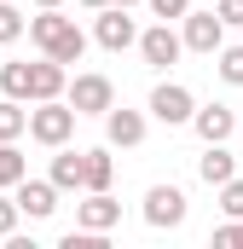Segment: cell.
<instances>
[{
    "instance_id": "5b68a950",
    "label": "cell",
    "mask_w": 243,
    "mask_h": 249,
    "mask_svg": "<svg viewBox=\"0 0 243 249\" xmlns=\"http://www.w3.org/2000/svg\"><path fill=\"white\" fill-rule=\"evenodd\" d=\"M180 35H185L191 53H208V58H214V53L226 47V18H220V12H185Z\"/></svg>"
},
{
    "instance_id": "9a60e30c",
    "label": "cell",
    "mask_w": 243,
    "mask_h": 249,
    "mask_svg": "<svg viewBox=\"0 0 243 249\" xmlns=\"http://www.w3.org/2000/svg\"><path fill=\"white\" fill-rule=\"evenodd\" d=\"M197 174H203L208 186H226V180H232V151H226V145H208V151L197 157Z\"/></svg>"
},
{
    "instance_id": "ac0fdd59",
    "label": "cell",
    "mask_w": 243,
    "mask_h": 249,
    "mask_svg": "<svg viewBox=\"0 0 243 249\" xmlns=\"http://www.w3.org/2000/svg\"><path fill=\"white\" fill-rule=\"evenodd\" d=\"M17 133H29V110H23V99H0V139H17Z\"/></svg>"
},
{
    "instance_id": "277c9868",
    "label": "cell",
    "mask_w": 243,
    "mask_h": 249,
    "mask_svg": "<svg viewBox=\"0 0 243 249\" xmlns=\"http://www.w3.org/2000/svg\"><path fill=\"white\" fill-rule=\"evenodd\" d=\"M93 35H99L104 53H127V47H139V23L127 18V6H104L99 23H93Z\"/></svg>"
},
{
    "instance_id": "7c38bea8",
    "label": "cell",
    "mask_w": 243,
    "mask_h": 249,
    "mask_svg": "<svg viewBox=\"0 0 243 249\" xmlns=\"http://www.w3.org/2000/svg\"><path fill=\"white\" fill-rule=\"evenodd\" d=\"M191 127H197V139H203V145H226V139H232V127H238V116H232L226 105H203V110L191 116Z\"/></svg>"
},
{
    "instance_id": "6da1fadb",
    "label": "cell",
    "mask_w": 243,
    "mask_h": 249,
    "mask_svg": "<svg viewBox=\"0 0 243 249\" xmlns=\"http://www.w3.org/2000/svg\"><path fill=\"white\" fill-rule=\"evenodd\" d=\"M29 41L58 64H81V53H87V35L75 29V18H64L58 6H41V18H29Z\"/></svg>"
},
{
    "instance_id": "2e32d148",
    "label": "cell",
    "mask_w": 243,
    "mask_h": 249,
    "mask_svg": "<svg viewBox=\"0 0 243 249\" xmlns=\"http://www.w3.org/2000/svg\"><path fill=\"white\" fill-rule=\"evenodd\" d=\"M17 180H29V162L17 157L12 139H0V191H17Z\"/></svg>"
},
{
    "instance_id": "5bb4252c",
    "label": "cell",
    "mask_w": 243,
    "mask_h": 249,
    "mask_svg": "<svg viewBox=\"0 0 243 249\" xmlns=\"http://www.w3.org/2000/svg\"><path fill=\"white\" fill-rule=\"evenodd\" d=\"M104 133H110V145L133 151V145L145 139V116H139V110H104Z\"/></svg>"
},
{
    "instance_id": "603a6c76",
    "label": "cell",
    "mask_w": 243,
    "mask_h": 249,
    "mask_svg": "<svg viewBox=\"0 0 243 249\" xmlns=\"http://www.w3.org/2000/svg\"><path fill=\"white\" fill-rule=\"evenodd\" d=\"M17 214H23V209H17V197H6V191H0V238H12V232H17Z\"/></svg>"
},
{
    "instance_id": "83f0119b",
    "label": "cell",
    "mask_w": 243,
    "mask_h": 249,
    "mask_svg": "<svg viewBox=\"0 0 243 249\" xmlns=\"http://www.w3.org/2000/svg\"><path fill=\"white\" fill-rule=\"evenodd\" d=\"M35 6H64V0H35Z\"/></svg>"
},
{
    "instance_id": "e0dca14e",
    "label": "cell",
    "mask_w": 243,
    "mask_h": 249,
    "mask_svg": "<svg viewBox=\"0 0 243 249\" xmlns=\"http://www.w3.org/2000/svg\"><path fill=\"white\" fill-rule=\"evenodd\" d=\"M110 174H116L110 151H87V180H81V191H110Z\"/></svg>"
},
{
    "instance_id": "30bf717a",
    "label": "cell",
    "mask_w": 243,
    "mask_h": 249,
    "mask_svg": "<svg viewBox=\"0 0 243 249\" xmlns=\"http://www.w3.org/2000/svg\"><path fill=\"white\" fill-rule=\"evenodd\" d=\"M75 220L87 226V232H110L122 220V203L110 197V191H87V203H75Z\"/></svg>"
},
{
    "instance_id": "4316f807",
    "label": "cell",
    "mask_w": 243,
    "mask_h": 249,
    "mask_svg": "<svg viewBox=\"0 0 243 249\" xmlns=\"http://www.w3.org/2000/svg\"><path fill=\"white\" fill-rule=\"evenodd\" d=\"M81 6H93V12H104V6H116V0H81Z\"/></svg>"
},
{
    "instance_id": "44dd1931",
    "label": "cell",
    "mask_w": 243,
    "mask_h": 249,
    "mask_svg": "<svg viewBox=\"0 0 243 249\" xmlns=\"http://www.w3.org/2000/svg\"><path fill=\"white\" fill-rule=\"evenodd\" d=\"M220 209H226V220H243V180L238 174L220 186Z\"/></svg>"
},
{
    "instance_id": "9c48e42d",
    "label": "cell",
    "mask_w": 243,
    "mask_h": 249,
    "mask_svg": "<svg viewBox=\"0 0 243 249\" xmlns=\"http://www.w3.org/2000/svg\"><path fill=\"white\" fill-rule=\"evenodd\" d=\"M64 93H69L64 64L41 53V64H29V105H41V99H64Z\"/></svg>"
},
{
    "instance_id": "484cf974",
    "label": "cell",
    "mask_w": 243,
    "mask_h": 249,
    "mask_svg": "<svg viewBox=\"0 0 243 249\" xmlns=\"http://www.w3.org/2000/svg\"><path fill=\"white\" fill-rule=\"evenodd\" d=\"M214 12H220V18H226V29H232V23H243V0H220V6H214Z\"/></svg>"
},
{
    "instance_id": "3957f363",
    "label": "cell",
    "mask_w": 243,
    "mask_h": 249,
    "mask_svg": "<svg viewBox=\"0 0 243 249\" xmlns=\"http://www.w3.org/2000/svg\"><path fill=\"white\" fill-rule=\"evenodd\" d=\"M64 99H69L81 116H104V110H116V87H110V75H75Z\"/></svg>"
},
{
    "instance_id": "8fae6325",
    "label": "cell",
    "mask_w": 243,
    "mask_h": 249,
    "mask_svg": "<svg viewBox=\"0 0 243 249\" xmlns=\"http://www.w3.org/2000/svg\"><path fill=\"white\" fill-rule=\"evenodd\" d=\"M17 209H23L29 220H47V214L58 209V186H52V180H17Z\"/></svg>"
},
{
    "instance_id": "4fadbf2b",
    "label": "cell",
    "mask_w": 243,
    "mask_h": 249,
    "mask_svg": "<svg viewBox=\"0 0 243 249\" xmlns=\"http://www.w3.org/2000/svg\"><path fill=\"white\" fill-rule=\"evenodd\" d=\"M81 180H87V151L58 145V157H52V186L58 191H81Z\"/></svg>"
},
{
    "instance_id": "52a82bcc",
    "label": "cell",
    "mask_w": 243,
    "mask_h": 249,
    "mask_svg": "<svg viewBox=\"0 0 243 249\" xmlns=\"http://www.w3.org/2000/svg\"><path fill=\"white\" fill-rule=\"evenodd\" d=\"M151 116H156V122H168V127H180V122L197 116V99L185 93L180 81H162V87L151 93Z\"/></svg>"
},
{
    "instance_id": "7a4b0ae2",
    "label": "cell",
    "mask_w": 243,
    "mask_h": 249,
    "mask_svg": "<svg viewBox=\"0 0 243 249\" xmlns=\"http://www.w3.org/2000/svg\"><path fill=\"white\" fill-rule=\"evenodd\" d=\"M75 116H81V110H75L69 99H41V105L29 110V139L58 151V145H69V133H75Z\"/></svg>"
},
{
    "instance_id": "cb8c5ba5",
    "label": "cell",
    "mask_w": 243,
    "mask_h": 249,
    "mask_svg": "<svg viewBox=\"0 0 243 249\" xmlns=\"http://www.w3.org/2000/svg\"><path fill=\"white\" fill-rule=\"evenodd\" d=\"M214 249H243V220H226L214 232Z\"/></svg>"
},
{
    "instance_id": "ffe728a7",
    "label": "cell",
    "mask_w": 243,
    "mask_h": 249,
    "mask_svg": "<svg viewBox=\"0 0 243 249\" xmlns=\"http://www.w3.org/2000/svg\"><path fill=\"white\" fill-rule=\"evenodd\" d=\"M0 87H6V99H29V64H6Z\"/></svg>"
},
{
    "instance_id": "d4e9b609",
    "label": "cell",
    "mask_w": 243,
    "mask_h": 249,
    "mask_svg": "<svg viewBox=\"0 0 243 249\" xmlns=\"http://www.w3.org/2000/svg\"><path fill=\"white\" fill-rule=\"evenodd\" d=\"M151 12H156L162 23H174V18H185V12H191V0H151Z\"/></svg>"
},
{
    "instance_id": "8992f818",
    "label": "cell",
    "mask_w": 243,
    "mask_h": 249,
    "mask_svg": "<svg viewBox=\"0 0 243 249\" xmlns=\"http://www.w3.org/2000/svg\"><path fill=\"white\" fill-rule=\"evenodd\" d=\"M145 220H151L156 232H174L185 220V191L180 186H151L145 191Z\"/></svg>"
},
{
    "instance_id": "d6986e66",
    "label": "cell",
    "mask_w": 243,
    "mask_h": 249,
    "mask_svg": "<svg viewBox=\"0 0 243 249\" xmlns=\"http://www.w3.org/2000/svg\"><path fill=\"white\" fill-rule=\"evenodd\" d=\"M23 29H29V18H23V12H17L12 0H0V47H12V41H17Z\"/></svg>"
},
{
    "instance_id": "ba28073f",
    "label": "cell",
    "mask_w": 243,
    "mask_h": 249,
    "mask_svg": "<svg viewBox=\"0 0 243 249\" xmlns=\"http://www.w3.org/2000/svg\"><path fill=\"white\" fill-rule=\"evenodd\" d=\"M139 53H145L151 70H168V64L185 53V35H174L168 23H156V29H145V35H139Z\"/></svg>"
},
{
    "instance_id": "f1b7e54d",
    "label": "cell",
    "mask_w": 243,
    "mask_h": 249,
    "mask_svg": "<svg viewBox=\"0 0 243 249\" xmlns=\"http://www.w3.org/2000/svg\"><path fill=\"white\" fill-rule=\"evenodd\" d=\"M116 6H133V0H116Z\"/></svg>"
},
{
    "instance_id": "7402d4cb",
    "label": "cell",
    "mask_w": 243,
    "mask_h": 249,
    "mask_svg": "<svg viewBox=\"0 0 243 249\" xmlns=\"http://www.w3.org/2000/svg\"><path fill=\"white\" fill-rule=\"evenodd\" d=\"M232 87H243V47H220V64H214Z\"/></svg>"
}]
</instances>
